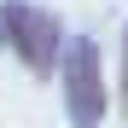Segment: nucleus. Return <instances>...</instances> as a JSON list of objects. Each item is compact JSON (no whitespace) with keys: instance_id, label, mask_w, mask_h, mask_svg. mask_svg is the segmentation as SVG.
Segmentation results:
<instances>
[{"instance_id":"obj_1","label":"nucleus","mask_w":128,"mask_h":128,"mask_svg":"<svg viewBox=\"0 0 128 128\" xmlns=\"http://www.w3.org/2000/svg\"><path fill=\"white\" fill-rule=\"evenodd\" d=\"M58 82H64V116H70V128H99L105 111H111V93H105L99 47L88 35H76L70 47L58 52Z\"/></svg>"},{"instance_id":"obj_2","label":"nucleus","mask_w":128,"mask_h":128,"mask_svg":"<svg viewBox=\"0 0 128 128\" xmlns=\"http://www.w3.org/2000/svg\"><path fill=\"white\" fill-rule=\"evenodd\" d=\"M0 29H6L12 52L24 58L29 76H52L58 70V52H64V29L47 6H29V0H6V12H0Z\"/></svg>"},{"instance_id":"obj_3","label":"nucleus","mask_w":128,"mask_h":128,"mask_svg":"<svg viewBox=\"0 0 128 128\" xmlns=\"http://www.w3.org/2000/svg\"><path fill=\"white\" fill-rule=\"evenodd\" d=\"M122 116H128V41H122Z\"/></svg>"},{"instance_id":"obj_4","label":"nucleus","mask_w":128,"mask_h":128,"mask_svg":"<svg viewBox=\"0 0 128 128\" xmlns=\"http://www.w3.org/2000/svg\"><path fill=\"white\" fill-rule=\"evenodd\" d=\"M0 41H6V29H0Z\"/></svg>"}]
</instances>
